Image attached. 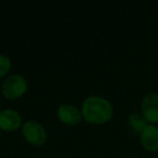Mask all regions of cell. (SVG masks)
Segmentation results:
<instances>
[{"label": "cell", "mask_w": 158, "mask_h": 158, "mask_svg": "<svg viewBox=\"0 0 158 158\" xmlns=\"http://www.w3.org/2000/svg\"><path fill=\"white\" fill-rule=\"evenodd\" d=\"M56 114L60 121L67 126H76L82 119L81 110L72 104H62L57 108Z\"/></svg>", "instance_id": "obj_5"}, {"label": "cell", "mask_w": 158, "mask_h": 158, "mask_svg": "<svg viewBox=\"0 0 158 158\" xmlns=\"http://www.w3.org/2000/svg\"><path fill=\"white\" fill-rule=\"evenodd\" d=\"M22 134L27 142L35 146H40L47 141L44 128L35 120H27L22 126Z\"/></svg>", "instance_id": "obj_3"}, {"label": "cell", "mask_w": 158, "mask_h": 158, "mask_svg": "<svg viewBox=\"0 0 158 158\" xmlns=\"http://www.w3.org/2000/svg\"><path fill=\"white\" fill-rule=\"evenodd\" d=\"M27 80L20 74H14L3 80L1 85V93L6 99L16 100L26 93Z\"/></svg>", "instance_id": "obj_2"}, {"label": "cell", "mask_w": 158, "mask_h": 158, "mask_svg": "<svg viewBox=\"0 0 158 158\" xmlns=\"http://www.w3.org/2000/svg\"><path fill=\"white\" fill-rule=\"evenodd\" d=\"M22 117L18 110L13 108H6L0 110V130L6 132L15 131L21 127Z\"/></svg>", "instance_id": "obj_6"}, {"label": "cell", "mask_w": 158, "mask_h": 158, "mask_svg": "<svg viewBox=\"0 0 158 158\" xmlns=\"http://www.w3.org/2000/svg\"><path fill=\"white\" fill-rule=\"evenodd\" d=\"M82 118L92 125H102L110 120L114 114V107L107 99L100 95H90L81 105Z\"/></svg>", "instance_id": "obj_1"}, {"label": "cell", "mask_w": 158, "mask_h": 158, "mask_svg": "<svg viewBox=\"0 0 158 158\" xmlns=\"http://www.w3.org/2000/svg\"><path fill=\"white\" fill-rule=\"evenodd\" d=\"M128 125L130 126L132 130L136 133H140L146 128L147 120L142 114L139 113H132L129 117H128Z\"/></svg>", "instance_id": "obj_8"}, {"label": "cell", "mask_w": 158, "mask_h": 158, "mask_svg": "<svg viewBox=\"0 0 158 158\" xmlns=\"http://www.w3.org/2000/svg\"><path fill=\"white\" fill-rule=\"evenodd\" d=\"M142 115L145 117L147 123H158V93H148L144 97L141 104Z\"/></svg>", "instance_id": "obj_4"}, {"label": "cell", "mask_w": 158, "mask_h": 158, "mask_svg": "<svg viewBox=\"0 0 158 158\" xmlns=\"http://www.w3.org/2000/svg\"><path fill=\"white\" fill-rule=\"evenodd\" d=\"M141 144L146 151H158V128L154 125H147L141 132Z\"/></svg>", "instance_id": "obj_7"}, {"label": "cell", "mask_w": 158, "mask_h": 158, "mask_svg": "<svg viewBox=\"0 0 158 158\" xmlns=\"http://www.w3.org/2000/svg\"><path fill=\"white\" fill-rule=\"evenodd\" d=\"M0 138H1V134H0Z\"/></svg>", "instance_id": "obj_10"}, {"label": "cell", "mask_w": 158, "mask_h": 158, "mask_svg": "<svg viewBox=\"0 0 158 158\" xmlns=\"http://www.w3.org/2000/svg\"><path fill=\"white\" fill-rule=\"evenodd\" d=\"M11 68V60L5 54H0V78L5 77Z\"/></svg>", "instance_id": "obj_9"}]
</instances>
